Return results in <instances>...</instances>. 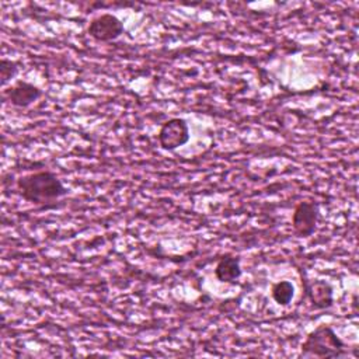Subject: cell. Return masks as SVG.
I'll use <instances>...</instances> for the list:
<instances>
[{"label":"cell","instance_id":"obj_1","mask_svg":"<svg viewBox=\"0 0 359 359\" xmlns=\"http://www.w3.org/2000/svg\"><path fill=\"white\" fill-rule=\"evenodd\" d=\"M20 196L34 205H48L69 194L62 180L49 170L21 175L15 181Z\"/></svg>","mask_w":359,"mask_h":359},{"label":"cell","instance_id":"obj_2","mask_svg":"<svg viewBox=\"0 0 359 359\" xmlns=\"http://www.w3.org/2000/svg\"><path fill=\"white\" fill-rule=\"evenodd\" d=\"M349 355L348 345L337 335L331 325L320 324L310 331L302 344L299 358L304 359H327V358H346Z\"/></svg>","mask_w":359,"mask_h":359},{"label":"cell","instance_id":"obj_8","mask_svg":"<svg viewBox=\"0 0 359 359\" xmlns=\"http://www.w3.org/2000/svg\"><path fill=\"white\" fill-rule=\"evenodd\" d=\"M215 276L219 282L222 283H236L240 276L243 275L241 265H240V258L231 254L223 255L216 266H215Z\"/></svg>","mask_w":359,"mask_h":359},{"label":"cell","instance_id":"obj_5","mask_svg":"<svg viewBox=\"0 0 359 359\" xmlns=\"http://www.w3.org/2000/svg\"><path fill=\"white\" fill-rule=\"evenodd\" d=\"M320 208L317 202L302 201L292 213V227L297 237H310L317 226Z\"/></svg>","mask_w":359,"mask_h":359},{"label":"cell","instance_id":"obj_6","mask_svg":"<svg viewBox=\"0 0 359 359\" xmlns=\"http://www.w3.org/2000/svg\"><path fill=\"white\" fill-rule=\"evenodd\" d=\"M300 275L304 294L314 310H325L334 306V289L327 280L309 279L302 271Z\"/></svg>","mask_w":359,"mask_h":359},{"label":"cell","instance_id":"obj_10","mask_svg":"<svg viewBox=\"0 0 359 359\" xmlns=\"http://www.w3.org/2000/svg\"><path fill=\"white\" fill-rule=\"evenodd\" d=\"M18 73V65L14 60L3 57L0 60V84L1 87H6L7 83H10Z\"/></svg>","mask_w":359,"mask_h":359},{"label":"cell","instance_id":"obj_3","mask_svg":"<svg viewBox=\"0 0 359 359\" xmlns=\"http://www.w3.org/2000/svg\"><path fill=\"white\" fill-rule=\"evenodd\" d=\"M189 126L182 118L167 119L157 135L158 144L165 151H174L189 142Z\"/></svg>","mask_w":359,"mask_h":359},{"label":"cell","instance_id":"obj_9","mask_svg":"<svg viewBox=\"0 0 359 359\" xmlns=\"http://www.w3.org/2000/svg\"><path fill=\"white\" fill-rule=\"evenodd\" d=\"M271 296L279 306H287L294 297V286L289 280L275 282L271 287Z\"/></svg>","mask_w":359,"mask_h":359},{"label":"cell","instance_id":"obj_7","mask_svg":"<svg viewBox=\"0 0 359 359\" xmlns=\"http://www.w3.org/2000/svg\"><path fill=\"white\" fill-rule=\"evenodd\" d=\"M4 98L17 108H28L35 101H38L42 95V90L32 83L18 80L14 86H11L8 90H4L3 93Z\"/></svg>","mask_w":359,"mask_h":359},{"label":"cell","instance_id":"obj_4","mask_svg":"<svg viewBox=\"0 0 359 359\" xmlns=\"http://www.w3.org/2000/svg\"><path fill=\"white\" fill-rule=\"evenodd\" d=\"M125 31L123 22L111 13L94 17L87 25V34L97 42H112Z\"/></svg>","mask_w":359,"mask_h":359}]
</instances>
